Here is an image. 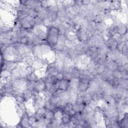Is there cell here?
Instances as JSON below:
<instances>
[{
    "mask_svg": "<svg viewBox=\"0 0 128 128\" xmlns=\"http://www.w3.org/2000/svg\"><path fill=\"white\" fill-rule=\"evenodd\" d=\"M116 27L117 33L120 35H125L127 34V26L121 23H119L115 25Z\"/></svg>",
    "mask_w": 128,
    "mask_h": 128,
    "instance_id": "cell-1",
    "label": "cell"
},
{
    "mask_svg": "<svg viewBox=\"0 0 128 128\" xmlns=\"http://www.w3.org/2000/svg\"><path fill=\"white\" fill-rule=\"evenodd\" d=\"M69 84H70L69 81H67L66 80H64V79H63L62 80L59 81V82H58L57 83L58 88L60 90H64V91H67L69 86Z\"/></svg>",
    "mask_w": 128,
    "mask_h": 128,
    "instance_id": "cell-2",
    "label": "cell"
},
{
    "mask_svg": "<svg viewBox=\"0 0 128 128\" xmlns=\"http://www.w3.org/2000/svg\"><path fill=\"white\" fill-rule=\"evenodd\" d=\"M105 66L107 69L112 72L117 69L118 67L114 61H109V60H107Z\"/></svg>",
    "mask_w": 128,
    "mask_h": 128,
    "instance_id": "cell-3",
    "label": "cell"
},
{
    "mask_svg": "<svg viewBox=\"0 0 128 128\" xmlns=\"http://www.w3.org/2000/svg\"><path fill=\"white\" fill-rule=\"evenodd\" d=\"M23 96L24 97L25 101H28L32 98L33 94L32 92L30 90L25 89L23 91Z\"/></svg>",
    "mask_w": 128,
    "mask_h": 128,
    "instance_id": "cell-4",
    "label": "cell"
},
{
    "mask_svg": "<svg viewBox=\"0 0 128 128\" xmlns=\"http://www.w3.org/2000/svg\"><path fill=\"white\" fill-rule=\"evenodd\" d=\"M71 116H70L68 114L65 113H63L62 117L61 119L63 124H64V125H68V124H69L71 122Z\"/></svg>",
    "mask_w": 128,
    "mask_h": 128,
    "instance_id": "cell-5",
    "label": "cell"
},
{
    "mask_svg": "<svg viewBox=\"0 0 128 128\" xmlns=\"http://www.w3.org/2000/svg\"><path fill=\"white\" fill-rule=\"evenodd\" d=\"M107 68L104 65H97L96 70L97 74L101 75L104 73L105 71L106 70Z\"/></svg>",
    "mask_w": 128,
    "mask_h": 128,
    "instance_id": "cell-6",
    "label": "cell"
},
{
    "mask_svg": "<svg viewBox=\"0 0 128 128\" xmlns=\"http://www.w3.org/2000/svg\"><path fill=\"white\" fill-rule=\"evenodd\" d=\"M55 112L47 110L46 113L44 115V118L50 120H53L54 119Z\"/></svg>",
    "mask_w": 128,
    "mask_h": 128,
    "instance_id": "cell-7",
    "label": "cell"
},
{
    "mask_svg": "<svg viewBox=\"0 0 128 128\" xmlns=\"http://www.w3.org/2000/svg\"><path fill=\"white\" fill-rule=\"evenodd\" d=\"M43 41L42 39L39 38L35 37L34 39L33 45H34V46H41V45H43Z\"/></svg>",
    "mask_w": 128,
    "mask_h": 128,
    "instance_id": "cell-8",
    "label": "cell"
},
{
    "mask_svg": "<svg viewBox=\"0 0 128 128\" xmlns=\"http://www.w3.org/2000/svg\"><path fill=\"white\" fill-rule=\"evenodd\" d=\"M37 123V121L36 118H35L34 116L32 117H30L28 118V123L30 127H32V126L34 125H35V124H36Z\"/></svg>",
    "mask_w": 128,
    "mask_h": 128,
    "instance_id": "cell-9",
    "label": "cell"
},
{
    "mask_svg": "<svg viewBox=\"0 0 128 128\" xmlns=\"http://www.w3.org/2000/svg\"><path fill=\"white\" fill-rule=\"evenodd\" d=\"M112 75L116 79H121L122 77V73L119 71L117 69L115 70L112 72Z\"/></svg>",
    "mask_w": 128,
    "mask_h": 128,
    "instance_id": "cell-10",
    "label": "cell"
},
{
    "mask_svg": "<svg viewBox=\"0 0 128 128\" xmlns=\"http://www.w3.org/2000/svg\"><path fill=\"white\" fill-rule=\"evenodd\" d=\"M47 111V109H46L44 107H41V108L38 109L37 111H36V112L44 117V115H45V113H46Z\"/></svg>",
    "mask_w": 128,
    "mask_h": 128,
    "instance_id": "cell-11",
    "label": "cell"
},
{
    "mask_svg": "<svg viewBox=\"0 0 128 128\" xmlns=\"http://www.w3.org/2000/svg\"><path fill=\"white\" fill-rule=\"evenodd\" d=\"M64 73V78L63 79L67 81H70L72 80V73Z\"/></svg>",
    "mask_w": 128,
    "mask_h": 128,
    "instance_id": "cell-12",
    "label": "cell"
},
{
    "mask_svg": "<svg viewBox=\"0 0 128 128\" xmlns=\"http://www.w3.org/2000/svg\"><path fill=\"white\" fill-rule=\"evenodd\" d=\"M20 44H21L23 45H25V46H27L28 45V36H26V37L21 38Z\"/></svg>",
    "mask_w": 128,
    "mask_h": 128,
    "instance_id": "cell-13",
    "label": "cell"
},
{
    "mask_svg": "<svg viewBox=\"0 0 128 128\" xmlns=\"http://www.w3.org/2000/svg\"><path fill=\"white\" fill-rule=\"evenodd\" d=\"M49 7L48 4V1H41V7L44 9H48Z\"/></svg>",
    "mask_w": 128,
    "mask_h": 128,
    "instance_id": "cell-14",
    "label": "cell"
},
{
    "mask_svg": "<svg viewBox=\"0 0 128 128\" xmlns=\"http://www.w3.org/2000/svg\"><path fill=\"white\" fill-rule=\"evenodd\" d=\"M56 77L57 78V79L59 81L62 80L64 78V73L63 72H59L58 74L56 75Z\"/></svg>",
    "mask_w": 128,
    "mask_h": 128,
    "instance_id": "cell-15",
    "label": "cell"
},
{
    "mask_svg": "<svg viewBox=\"0 0 128 128\" xmlns=\"http://www.w3.org/2000/svg\"><path fill=\"white\" fill-rule=\"evenodd\" d=\"M121 79H124V80H128V72H124L122 73V77H121Z\"/></svg>",
    "mask_w": 128,
    "mask_h": 128,
    "instance_id": "cell-16",
    "label": "cell"
},
{
    "mask_svg": "<svg viewBox=\"0 0 128 128\" xmlns=\"http://www.w3.org/2000/svg\"><path fill=\"white\" fill-rule=\"evenodd\" d=\"M91 2V1H88V0H85V1H82V4L83 5L87 6L89 4H90Z\"/></svg>",
    "mask_w": 128,
    "mask_h": 128,
    "instance_id": "cell-17",
    "label": "cell"
}]
</instances>
